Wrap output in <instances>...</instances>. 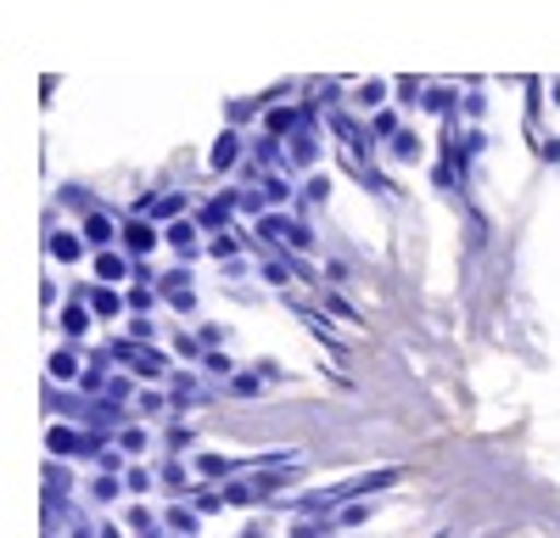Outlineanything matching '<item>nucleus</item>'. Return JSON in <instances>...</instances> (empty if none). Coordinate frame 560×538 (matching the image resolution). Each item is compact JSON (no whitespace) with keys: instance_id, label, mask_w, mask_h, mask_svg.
Masks as SVG:
<instances>
[{"instance_id":"1","label":"nucleus","mask_w":560,"mask_h":538,"mask_svg":"<svg viewBox=\"0 0 560 538\" xmlns=\"http://www.w3.org/2000/svg\"><path fill=\"white\" fill-rule=\"evenodd\" d=\"M158 236H152V224H129V247H152Z\"/></svg>"},{"instance_id":"2","label":"nucleus","mask_w":560,"mask_h":538,"mask_svg":"<svg viewBox=\"0 0 560 538\" xmlns=\"http://www.w3.org/2000/svg\"><path fill=\"white\" fill-rule=\"evenodd\" d=\"M90 242H96V247L113 242V224H107V219H90Z\"/></svg>"},{"instance_id":"3","label":"nucleus","mask_w":560,"mask_h":538,"mask_svg":"<svg viewBox=\"0 0 560 538\" xmlns=\"http://www.w3.org/2000/svg\"><path fill=\"white\" fill-rule=\"evenodd\" d=\"M191 236H197L191 224H174V231H168V242H174V247H191Z\"/></svg>"},{"instance_id":"4","label":"nucleus","mask_w":560,"mask_h":538,"mask_svg":"<svg viewBox=\"0 0 560 538\" xmlns=\"http://www.w3.org/2000/svg\"><path fill=\"white\" fill-rule=\"evenodd\" d=\"M230 157H236V141H219V152H213V168H224Z\"/></svg>"}]
</instances>
